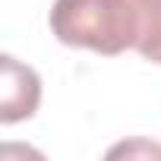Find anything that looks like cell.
<instances>
[{
  "label": "cell",
  "mask_w": 161,
  "mask_h": 161,
  "mask_svg": "<svg viewBox=\"0 0 161 161\" xmlns=\"http://www.w3.org/2000/svg\"><path fill=\"white\" fill-rule=\"evenodd\" d=\"M47 22L66 47L117 57L136 44L133 0H54Z\"/></svg>",
  "instance_id": "1"
},
{
  "label": "cell",
  "mask_w": 161,
  "mask_h": 161,
  "mask_svg": "<svg viewBox=\"0 0 161 161\" xmlns=\"http://www.w3.org/2000/svg\"><path fill=\"white\" fill-rule=\"evenodd\" d=\"M3 66V86H0V120L19 123L29 120L41 104V79L29 63H19L13 54L0 57Z\"/></svg>",
  "instance_id": "2"
},
{
  "label": "cell",
  "mask_w": 161,
  "mask_h": 161,
  "mask_svg": "<svg viewBox=\"0 0 161 161\" xmlns=\"http://www.w3.org/2000/svg\"><path fill=\"white\" fill-rule=\"evenodd\" d=\"M136 3V44L133 51L161 66V0H133Z\"/></svg>",
  "instance_id": "3"
}]
</instances>
